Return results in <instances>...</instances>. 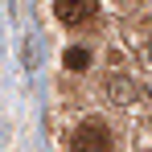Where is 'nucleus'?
I'll return each mask as SVG.
<instances>
[{
    "instance_id": "39448f33",
    "label": "nucleus",
    "mask_w": 152,
    "mask_h": 152,
    "mask_svg": "<svg viewBox=\"0 0 152 152\" xmlns=\"http://www.w3.org/2000/svg\"><path fill=\"white\" fill-rule=\"evenodd\" d=\"M148 62H152V45H148Z\"/></svg>"
},
{
    "instance_id": "7ed1b4c3",
    "label": "nucleus",
    "mask_w": 152,
    "mask_h": 152,
    "mask_svg": "<svg viewBox=\"0 0 152 152\" xmlns=\"http://www.w3.org/2000/svg\"><path fill=\"white\" fill-rule=\"evenodd\" d=\"M107 95H111V103H115V107H127V103H136V95H140V86H136V82H132V78H111V82H107Z\"/></svg>"
},
{
    "instance_id": "f03ea898",
    "label": "nucleus",
    "mask_w": 152,
    "mask_h": 152,
    "mask_svg": "<svg viewBox=\"0 0 152 152\" xmlns=\"http://www.w3.org/2000/svg\"><path fill=\"white\" fill-rule=\"evenodd\" d=\"M95 12V0H53V17L62 25H82Z\"/></svg>"
},
{
    "instance_id": "f257e3e1",
    "label": "nucleus",
    "mask_w": 152,
    "mask_h": 152,
    "mask_svg": "<svg viewBox=\"0 0 152 152\" xmlns=\"http://www.w3.org/2000/svg\"><path fill=\"white\" fill-rule=\"evenodd\" d=\"M70 152H111V132L103 119H82L70 136Z\"/></svg>"
},
{
    "instance_id": "20e7f679",
    "label": "nucleus",
    "mask_w": 152,
    "mask_h": 152,
    "mask_svg": "<svg viewBox=\"0 0 152 152\" xmlns=\"http://www.w3.org/2000/svg\"><path fill=\"white\" fill-rule=\"evenodd\" d=\"M91 66V50H82V45H74V50H66V70H86Z\"/></svg>"
},
{
    "instance_id": "423d86ee",
    "label": "nucleus",
    "mask_w": 152,
    "mask_h": 152,
    "mask_svg": "<svg viewBox=\"0 0 152 152\" xmlns=\"http://www.w3.org/2000/svg\"><path fill=\"white\" fill-rule=\"evenodd\" d=\"M148 99H152V86H148Z\"/></svg>"
}]
</instances>
